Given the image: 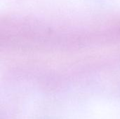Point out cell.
I'll return each instance as SVG.
<instances>
[]
</instances>
